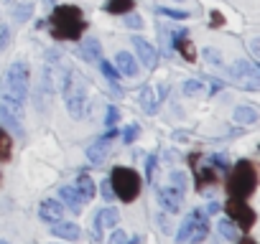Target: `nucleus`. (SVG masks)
Masks as SVG:
<instances>
[{"label":"nucleus","mask_w":260,"mask_h":244,"mask_svg":"<svg viewBox=\"0 0 260 244\" xmlns=\"http://www.w3.org/2000/svg\"><path fill=\"white\" fill-rule=\"evenodd\" d=\"M117 119H120V112H117V107H107L105 125H107V128H115V125H117Z\"/></svg>","instance_id":"nucleus-33"},{"label":"nucleus","mask_w":260,"mask_h":244,"mask_svg":"<svg viewBox=\"0 0 260 244\" xmlns=\"http://www.w3.org/2000/svg\"><path fill=\"white\" fill-rule=\"evenodd\" d=\"M74 188L79 191V196H82L84 201H89V198L97 193V188H94V181H92L89 176H84V173H82V176H77V183H74Z\"/></svg>","instance_id":"nucleus-19"},{"label":"nucleus","mask_w":260,"mask_h":244,"mask_svg":"<svg viewBox=\"0 0 260 244\" xmlns=\"http://www.w3.org/2000/svg\"><path fill=\"white\" fill-rule=\"evenodd\" d=\"M138 133H141V130H138V125H130V128L125 130V135H122V140H125V143H133V140L138 138Z\"/></svg>","instance_id":"nucleus-37"},{"label":"nucleus","mask_w":260,"mask_h":244,"mask_svg":"<svg viewBox=\"0 0 260 244\" xmlns=\"http://www.w3.org/2000/svg\"><path fill=\"white\" fill-rule=\"evenodd\" d=\"M222 23H224L222 13H217V11H214V13H212V26H222Z\"/></svg>","instance_id":"nucleus-41"},{"label":"nucleus","mask_w":260,"mask_h":244,"mask_svg":"<svg viewBox=\"0 0 260 244\" xmlns=\"http://www.w3.org/2000/svg\"><path fill=\"white\" fill-rule=\"evenodd\" d=\"M31 13H34V3L31 0H23V3H16V8H13V18L16 21H28L31 18Z\"/></svg>","instance_id":"nucleus-24"},{"label":"nucleus","mask_w":260,"mask_h":244,"mask_svg":"<svg viewBox=\"0 0 260 244\" xmlns=\"http://www.w3.org/2000/svg\"><path fill=\"white\" fill-rule=\"evenodd\" d=\"M64 99H67V109L74 119H79L84 114V102H87V82L84 76L72 69L64 79Z\"/></svg>","instance_id":"nucleus-4"},{"label":"nucleus","mask_w":260,"mask_h":244,"mask_svg":"<svg viewBox=\"0 0 260 244\" xmlns=\"http://www.w3.org/2000/svg\"><path fill=\"white\" fill-rule=\"evenodd\" d=\"M84 56L92 59V61H100V56H102V46H100L97 38H87V41H84Z\"/></svg>","instance_id":"nucleus-26"},{"label":"nucleus","mask_w":260,"mask_h":244,"mask_svg":"<svg viewBox=\"0 0 260 244\" xmlns=\"http://www.w3.org/2000/svg\"><path fill=\"white\" fill-rule=\"evenodd\" d=\"M100 188H102V196H105L107 201H112V198H115V191H112V183H110V181H102V183H100Z\"/></svg>","instance_id":"nucleus-38"},{"label":"nucleus","mask_w":260,"mask_h":244,"mask_svg":"<svg viewBox=\"0 0 260 244\" xmlns=\"http://www.w3.org/2000/svg\"><path fill=\"white\" fill-rule=\"evenodd\" d=\"M110 244H127V236H125V231H122V229H115V231L110 234Z\"/></svg>","instance_id":"nucleus-35"},{"label":"nucleus","mask_w":260,"mask_h":244,"mask_svg":"<svg viewBox=\"0 0 260 244\" xmlns=\"http://www.w3.org/2000/svg\"><path fill=\"white\" fill-rule=\"evenodd\" d=\"M51 234L54 236H59V239H69V241H77L79 239V224H74V221H54L51 224Z\"/></svg>","instance_id":"nucleus-14"},{"label":"nucleus","mask_w":260,"mask_h":244,"mask_svg":"<svg viewBox=\"0 0 260 244\" xmlns=\"http://www.w3.org/2000/svg\"><path fill=\"white\" fill-rule=\"evenodd\" d=\"M117 221H120V214H117V209H102L97 216H94V236L100 239V234H102V229H112V226H117Z\"/></svg>","instance_id":"nucleus-12"},{"label":"nucleus","mask_w":260,"mask_h":244,"mask_svg":"<svg viewBox=\"0 0 260 244\" xmlns=\"http://www.w3.org/2000/svg\"><path fill=\"white\" fill-rule=\"evenodd\" d=\"M176 49H179V54L186 59V61H197V51H194V44L186 38V36H181V38H176Z\"/></svg>","instance_id":"nucleus-23"},{"label":"nucleus","mask_w":260,"mask_h":244,"mask_svg":"<svg viewBox=\"0 0 260 244\" xmlns=\"http://www.w3.org/2000/svg\"><path fill=\"white\" fill-rule=\"evenodd\" d=\"M59 196H61V204H67L72 211H82V206H84V198L79 196V191L74 188V186H64L61 191H59Z\"/></svg>","instance_id":"nucleus-17"},{"label":"nucleus","mask_w":260,"mask_h":244,"mask_svg":"<svg viewBox=\"0 0 260 244\" xmlns=\"http://www.w3.org/2000/svg\"><path fill=\"white\" fill-rule=\"evenodd\" d=\"M110 138H112V135H105L102 140H97L94 145L87 148V158H89L92 166H102V163H105V158H107V153H110V143H107Z\"/></svg>","instance_id":"nucleus-15"},{"label":"nucleus","mask_w":260,"mask_h":244,"mask_svg":"<svg viewBox=\"0 0 260 244\" xmlns=\"http://www.w3.org/2000/svg\"><path fill=\"white\" fill-rule=\"evenodd\" d=\"M204 92H207L204 82H199V79H186L184 82V94L186 97H202Z\"/></svg>","instance_id":"nucleus-25"},{"label":"nucleus","mask_w":260,"mask_h":244,"mask_svg":"<svg viewBox=\"0 0 260 244\" xmlns=\"http://www.w3.org/2000/svg\"><path fill=\"white\" fill-rule=\"evenodd\" d=\"M227 214H230V221H237V226H242V229H252V224H255V211L242 198H230Z\"/></svg>","instance_id":"nucleus-8"},{"label":"nucleus","mask_w":260,"mask_h":244,"mask_svg":"<svg viewBox=\"0 0 260 244\" xmlns=\"http://www.w3.org/2000/svg\"><path fill=\"white\" fill-rule=\"evenodd\" d=\"M46 3H49V6H54V3H56V0H46Z\"/></svg>","instance_id":"nucleus-44"},{"label":"nucleus","mask_w":260,"mask_h":244,"mask_svg":"<svg viewBox=\"0 0 260 244\" xmlns=\"http://www.w3.org/2000/svg\"><path fill=\"white\" fill-rule=\"evenodd\" d=\"M255 183H257V173H255V166L250 160H240L230 178H227V193L232 198H247L252 191H255Z\"/></svg>","instance_id":"nucleus-3"},{"label":"nucleus","mask_w":260,"mask_h":244,"mask_svg":"<svg viewBox=\"0 0 260 244\" xmlns=\"http://www.w3.org/2000/svg\"><path fill=\"white\" fill-rule=\"evenodd\" d=\"M250 49H252V56H255V59H260V46H257V38H252V41H250Z\"/></svg>","instance_id":"nucleus-42"},{"label":"nucleus","mask_w":260,"mask_h":244,"mask_svg":"<svg viewBox=\"0 0 260 244\" xmlns=\"http://www.w3.org/2000/svg\"><path fill=\"white\" fill-rule=\"evenodd\" d=\"M232 117H235V122H242V125H252V122H257V112L252 107H237Z\"/></svg>","instance_id":"nucleus-22"},{"label":"nucleus","mask_w":260,"mask_h":244,"mask_svg":"<svg viewBox=\"0 0 260 244\" xmlns=\"http://www.w3.org/2000/svg\"><path fill=\"white\" fill-rule=\"evenodd\" d=\"M217 231H219L224 239H230V241H237V239H240L237 224H235V221H230V219H219V224H217Z\"/></svg>","instance_id":"nucleus-21"},{"label":"nucleus","mask_w":260,"mask_h":244,"mask_svg":"<svg viewBox=\"0 0 260 244\" xmlns=\"http://www.w3.org/2000/svg\"><path fill=\"white\" fill-rule=\"evenodd\" d=\"M138 102H141L143 112H148V114H153V112L158 109V99L153 97V89H151V87H143V89H141V97H138Z\"/></svg>","instance_id":"nucleus-20"},{"label":"nucleus","mask_w":260,"mask_h":244,"mask_svg":"<svg viewBox=\"0 0 260 244\" xmlns=\"http://www.w3.org/2000/svg\"><path fill=\"white\" fill-rule=\"evenodd\" d=\"M171 186L184 193V188H186V176H184L181 171H171Z\"/></svg>","instance_id":"nucleus-31"},{"label":"nucleus","mask_w":260,"mask_h":244,"mask_svg":"<svg viewBox=\"0 0 260 244\" xmlns=\"http://www.w3.org/2000/svg\"><path fill=\"white\" fill-rule=\"evenodd\" d=\"M207 231H209V221H207V214L199 219V224H197V229L191 231V239H189V244H199L204 236H207Z\"/></svg>","instance_id":"nucleus-27"},{"label":"nucleus","mask_w":260,"mask_h":244,"mask_svg":"<svg viewBox=\"0 0 260 244\" xmlns=\"http://www.w3.org/2000/svg\"><path fill=\"white\" fill-rule=\"evenodd\" d=\"M156 163H158V158L151 155V158H148V178H153V168H156Z\"/></svg>","instance_id":"nucleus-40"},{"label":"nucleus","mask_w":260,"mask_h":244,"mask_svg":"<svg viewBox=\"0 0 260 244\" xmlns=\"http://www.w3.org/2000/svg\"><path fill=\"white\" fill-rule=\"evenodd\" d=\"M100 69H102V74L107 76V82L112 84V87H117V69L110 64V61H100ZM120 89V87H117Z\"/></svg>","instance_id":"nucleus-30"},{"label":"nucleus","mask_w":260,"mask_h":244,"mask_svg":"<svg viewBox=\"0 0 260 244\" xmlns=\"http://www.w3.org/2000/svg\"><path fill=\"white\" fill-rule=\"evenodd\" d=\"M237 244H255L252 239H237Z\"/></svg>","instance_id":"nucleus-43"},{"label":"nucleus","mask_w":260,"mask_h":244,"mask_svg":"<svg viewBox=\"0 0 260 244\" xmlns=\"http://www.w3.org/2000/svg\"><path fill=\"white\" fill-rule=\"evenodd\" d=\"M39 216H41L44 221L54 224V221H59V219L64 216V204H61V201H54V198H46V201H41V206H39Z\"/></svg>","instance_id":"nucleus-13"},{"label":"nucleus","mask_w":260,"mask_h":244,"mask_svg":"<svg viewBox=\"0 0 260 244\" xmlns=\"http://www.w3.org/2000/svg\"><path fill=\"white\" fill-rule=\"evenodd\" d=\"M115 69H117L120 74H125V76H136V74H138V61H136L133 54L120 51V54L115 56Z\"/></svg>","instance_id":"nucleus-16"},{"label":"nucleus","mask_w":260,"mask_h":244,"mask_svg":"<svg viewBox=\"0 0 260 244\" xmlns=\"http://www.w3.org/2000/svg\"><path fill=\"white\" fill-rule=\"evenodd\" d=\"M219 178H217V171L209 168V166H197V188L199 191H207L209 186H214Z\"/></svg>","instance_id":"nucleus-18"},{"label":"nucleus","mask_w":260,"mask_h":244,"mask_svg":"<svg viewBox=\"0 0 260 244\" xmlns=\"http://www.w3.org/2000/svg\"><path fill=\"white\" fill-rule=\"evenodd\" d=\"M204 59H207L209 64H217V66L222 64V54H219L217 49H204Z\"/></svg>","instance_id":"nucleus-34"},{"label":"nucleus","mask_w":260,"mask_h":244,"mask_svg":"<svg viewBox=\"0 0 260 244\" xmlns=\"http://www.w3.org/2000/svg\"><path fill=\"white\" fill-rule=\"evenodd\" d=\"M133 0H107V13H127L133 11Z\"/></svg>","instance_id":"nucleus-28"},{"label":"nucleus","mask_w":260,"mask_h":244,"mask_svg":"<svg viewBox=\"0 0 260 244\" xmlns=\"http://www.w3.org/2000/svg\"><path fill=\"white\" fill-rule=\"evenodd\" d=\"M230 71H232V76H235V82H237L240 87H245V89H250V92H257V89H260V71H257L255 61L237 59Z\"/></svg>","instance_id":"nucleus-6"},{"label":"nucleus","mask_w":260,"mask_h":244,"mask_svg":"<svg viewBox=\"0 0 260 244\" xmlns=\"http://www.w3.org/2000/svg\"><path fill=\"white\" fill-rule=\"evenodd\" d=\"M49 23L56 41H79V36L87 28V21L77 6H56Z\"/></svg>","instance_id":"nucleus-1"},{"label":"nucleus","mask_w":260,"mask_h":244,"mask_svg":"<svg viewBox=\"0 0 260 244\" xmlns=\"http://www.w3.org/2000/svg\"><path fill=\"white\" fill-rule=\"evenodd\" d=\"M0 244H8V241H6V239H0Z\"/></svg>","instance_id":"nucleus-45"},{"label":"nucleus","mask_w":260,"mask_h":244,"mask_svg":"<svg viewBox=\"0 0 260 244\" xmlns=\"http://www.w3.org/2000/svg\"><path fill=\"white\" fill-rule=\"evenodd\" d=\"M125 23H127L130 28H141V26H143V21H141V16H130V18H127Z\"/></svg>","instance_id":"nucleus-39"},{"label":"nucleus","mask_w":260,"mask_h":244,"mask_svg":"<svg viewBox=\"0 0 260 244\" xmlns=\"http://www.w3.org/2000/svg\"><path fill=\"white\" fill-rule=\"evenodd\" d=\"M0 122L21 133V128H23V102L3 97V102H0Z\"/></svg>","instance_id":"nucleus-7"},{"label":"nucleus","mask_w":260,"mask_h":244,"mask_svg":"<svg viewBox=\"0 0 260 244\" xmlns=\"http://www.w3.org/2000/svg\"><path fill=\"white\" fill-rule=\"evenodd\" d=\"M158 13L161 16H169V18H179V21H186L189 18L186 11H174V8H158Z\"/></svg>","instance_id":"nucleus-32"},{"label":"nucleus","mask_w":260,"mask_h":244,"mask_svg":"<svg viewBox=\"0 0 260 244\" xmlns=\"http://www.w3.org/2000/svg\"><path fill=\"white\" fill-rule=\"evenodd\" d=\"M110 183H112L115 196H120L122 201H136L138 193H141V176H138L133 168H122V166H117V168L112 171Z\"/></svg>","instance_id":"nucleus-5"},{"label":"nucleus","mask_w":260,"mask_h":244,"mask_svg":"<svg viewBox=\"0 0 260 244\" xmlns=\"http://www.w3.org/2000/svg\"><path fill=\"white\" fill-rule=\"evenodd\" d=\"M8 41H11V33H8V26H6V23H0V51H3V49L8 46Z\"/></svg>","instance_id":"nucleus-36"},{"label":"nucleus","mask_w":260,"mask_h":244,"mask_svg":"<svg viewBox=\"0 0 260 244\" xmlns=\"http://www.w3.org/2000/svg\"><path fill=\"white\" fill-rule=\"evenodd\" d=\"M11 150H13V140H11V135L3 128H0V160H8Z\"/></svg>","instance_id":"nucleus-29"},{"label":"nucleus","mask_w":260,"mask_h":244,"mask_svg":"<svg viewBox=\"0 0 260 244\" xmlns=\"http://www.w3.org/2000/svg\"><path fill=\"white\" fill-rule=\"evenodd\" d=\"M158 201L169 214H179V209L184 206V193L176 191L174 186H161L158 188Z\"/></svg>","instance_id":"nucleus-9"},{"label":"nucleus","mask_w":260,"mask_h":244,"mask_svg":"<svg viewBox=\"0 0 260 244\" xmlns=\"http://www.w3.org/2000/svg\"><path fill=\"white\" fill-rule=\"evenodd\" d=\"M28 84H31V66L26 61H13L3 76V97L26 102L28 97Z\"/></svg>","instance_id":"nucleus-2"},{"label":"nucleus","mask_w":260,"mask_h":244,"mask_svg":"<svg viewBox=\"0 0 260 244\" xmlns=\"http://www.w3.org/2000/svg\"><path fill=\"white\" fill-rule=\"evenodd\" d=\"M133 46H136L138 61H143L146 69H156V64H158V51H156L143 36H136V38H133Z\"/></svg>","instance_id":"nucleus-10"},{"label":"nucleus","mask_w":260,"mask_h":244,"mask_svg":"<svg viewBox=\"0 0 260 244\" xmlns=\"http://www.w3.org/2000/svg\"><path fill=\"white\" fill-rule=\"evenodd\" d=\"M204 216V211H199V209H194L184 221H181V226H179V231H176V241L179 244H189V239H191V231L197 229V224H199V219Z\"/></svg>","instance_id":"nucleus-11"}]
</instances>
